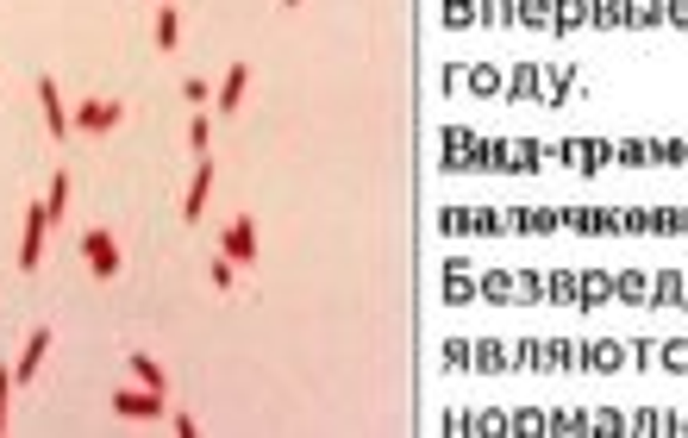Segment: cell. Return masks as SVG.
Returning <instances> with one entry per match:
<instances>
[{
  "instance_id": "6da1fadb",
  "label": "cell",
  "mask_w": 688,
  "mask_h": 438,
  "mask_svg": "<svg viewBox=\"0 0 688 438\" xmlns=\"http://www.w3.org/2000/svg\"><path fill=\"white\" fill-rule=\"evenodd\" d=\"M120 120H126V101H82V107L69 113V132H94V139H101V132H113Z\"/></svg>"
},
{
  "instance_id": "7a4b0ae2",
  "label": "cell",
  "mask_w": 688,
  "mask_h": 438,
  "mask_svg": "<svg viewBox=\"0 0 688 438\" xmlns=\"http://www.w3.org/2000/svg\"><path fill=\"white\" fill-rule=\"evenodd\" d=\"M82 257H88V270L107 282V276H120V238L107 232V226H94V232H82Z\"/></svg>"
},
{
  "instance_id": "3957f363",
  "label": "cell",
  "mask_w": 688,
  "mask_h": 438,
  "mask_svg": "<svg viewBox=\"0 0 688 438\" xmlns=\"http://www.w3.org/2000/svg\"><path fill=\"white\" fill-rule=\"evenodd\" d=\"M113 414H126V420H144V426H150V420H163V395L144 389V382H138V389H120V395H113Z\"/></svg>"
},
{
  "instance_id": "277c9868",
  "label": "cell",
  "mask_w": 688,
  "mask_h": 438,
  "mask_svg": "<svg viewBox=\"0 0 688 438\" xmlns=\"http://www.w3.org/2000/svg\"><path fill=\"white\" fill-rule=\"evenodd\" d=\"M44 201H31L25 207V232H19V270H38V257H44Z\"/></svg>"
},
{
  "instance_id": "5b68a950",
  "label": "cell",
  "mask_w": 688,
  "mask_h": 438,
  "mask_svg": "<svg viewBox=\"0 0 688 438\" xmlns=\"http://www.w3.org/2000/svg\"><path fill=\"white\" fill-rule=\"evenodd\" d=\"M219 257H232V264H251V257H257V219H245V213H238V219L219 232Z\"/></svg>"
},
{
  "instance_id": "8992f818",
  "label": "cell",
  "mask_w": 688,
  "mask_h": 438,
  "mask_svg": "<svg viewBox=\"0 0 688 438\" xmlns=\"http://www.w3.org/2000/svg\"><path fill=\"white\" fill-rule=\"evenodd\" d=\"M207 188H213V163L201 156V169H194V182H188V201H182V219H188V226L201 219V207H207Z\"/></svg>"
},
{
  "instance_id": "52a82bcc",
  "label": "cell",
  "mask_w": 688,
  "mask_h": 438,
  "mask_svg": "<svg viewBox=\"0 0 688 438\" xmlns=\"http://www.w3.org/2000/svg\"><path fill=\"white\" fill-rule=\"evenodd\" d=\"M44 351H50V326H38V332L25 338V357H19L13 382H31V376H38V363H44Z\"/></svg>"
},
{
  "instance_id": "ba28073f",
  "label": "cell",
  "mask_w": 688,
  "mask_h": 438,
  "mask_svg": "<svg viewBox=\"0 0 688 438\" xmlns=\"http://www.w3.org/2000/svg\"><path fill=\"white\" fill-rule=\"evenodd\" d=\"M245 82H251V63H232L226 82L213 88V107H238V101H245Z\"/></svg>"
},
{
  "instance_id": "9c48e42d",
  "label": "cell",
  "mask_w": 688,
  "mask_h": 438,
  "mask_svg": "<svg viewBox=\"0 0 688 438\" xmlns=\"http://www.w3.org/2000/svg\"><path fill=\"white\" fill-rule=\"evenodd\" d=\"M38 101H44V120H50V132H57V139H69V113H63V94H57V82H50V76L38 82Z\"/></svg>"
},
{
  "instance_id": "30bf717a",
  "label": "cell",
  "mask_w": 688,
  "mask_h": 438,
  "mask_svg": "<svg viewBox=\"0 0 688 438\" xmlns=\"http://www.w3.org/2000/svg\"><path fill=\"white\" fill-rule=\"evenodd\" d=\"M63 213H69V175H63V169H57V175H50V201H44V219H50V226H57V219H63Z\"/></svg>"
},
{
  "instance_id": "8fae6325",
  "label": "cell",
  "mask_w": 688,
  "mask_h": 438,
  "mask_svg": "<svg viewBox=\"0 0 688 438\" xmlns=\"http://www.w3.org/2000/svg\"><path fill=\"white\" fill-rule=\"evenodd\" d=\"M126 363H132V376H138V382H144V389H156V395H163V389H169V376H163V370H156V363H150V357H144V351H132V357H126Z\"/></svg>"
},
{
  "instance_id": "7c38bea8",
  "label": "cell",
  "mask_w": 688,
  "mask_h": 438,
  "mask_svg": "<svg viewBox=\"0 0 688 438\" xmlns=\"http://www.w3.org/2000/svg\"><path fill=\"white\" fill-rule=\"evenodd\" d=\"M182 44V19H175V6H163L156 13V50H175Z\"/></svg>"
},
{
  "instance_id": "4fadbf2b",
  "label": "cell",
  "mask_w": 688,
  "mask_h": 438,
  "mask_svg": "<svg viewBox=\"0 0 688 438\" xmlns=\"http://www.w3.org/2000/svg\"><path fill=\"white\" fill-rule=\"evenodd\" d=\"M207 276H213V289H219V294H232V282H238V264H232V257H213V270H207Z\"/></svg>"
},
{
  "instance_id": "5bb4252c",
  "label": "cell",
  "mask_w": 688,
  "mask_h": 438,
  "mask_svg": "<svg viewBox=\"0 0 688 438\" xmlns=\"http://www.w3.org/2000/svg\"><path fill=\"white\" fill-rule=\"evenodd\" d=\"M188 150H194V156H201V150H207V120H201V113H194V120H188Z\"/></svg>"
},
{
  "instance_id": "9a60e30c",
  "label": "cell",
  "mask_w": 688,
  "mask_h": 438,
  "mask_svg": "<svg viewBox=\"0 0 688 438\" xmlns=\"http://www.w3.org/2000/svg\"><path fill=\"white\" fill-rule=\"evenodd\" d=\"M182 94H188V101H194V107H201V101H213V88H207V82H194V76H188V82H182Z\"/></svg>"
},
{
  "instance_id": "2e32d148",
  "label": "cell",
  "mask_w": 688,
  "mask_h": 438,
  "mask_svg": "<svg viewBox=\"0 0 688 438\" xmlns=\"http://www.w3.org/2000/svg\"><path fill=\"white\" fill-rule=\"evenodd\" d=\"M6 395H13V370H0V433H6Z\"/></svg>"
},
{
  "instance_id": "e0dca14e",
  "label": "cell",
  "mask_w": 688,
  "mask_h": 438,
  "mask_svg": "<svg viewBox=\"0 0 688 438\" xmlns=\"http://www.w3.org/2000/svg\"><path fill=\"white\" fill-rule=\"evenodd\" d=\"M281 6H300V0H281Z\"/></svg>"
}]
</instances>
